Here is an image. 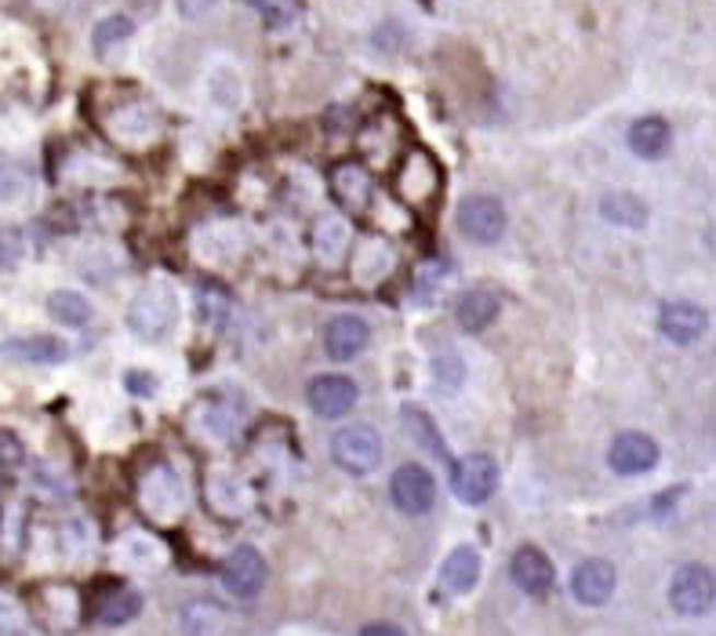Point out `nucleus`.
<instances>
[{
    "instance_id": "obj_1",
    "label": "nucleus",
    "mask_w": 716,
    "mask_h": 636,
    "mask_svg": "<svg viewBox=\"0 0 716 636\" xmlns=\"http://www.w3.org/2000/svg\"><path fill=\"white\" fill-rule=\"evenodd\" d=\"M178 316V299L164 284H153V288H142L128 305V324L131 332L146 338V343H161V338L172 332Z\"/></svg>"
},
{
    "instance_id": "obj_2",
    "label": "nucleus",
    "mask_w": 716,
    "mask_h": 636,
    "mask_svg": "<svg viewBox=\"0 0 716 636\" xmlns=\"http://www.w3.org/2000/svg\"><path fill=\"white\" fill-rule=\"evenodd\" d=\"M332 459L354 476H368L371 470H379V462H382L379 429L368 423H354V426L338 429L332 437Z\"/></svg>"
},
{
    "instance_id": "obj_3",
    "label": "nucleus",
    "mask_w": 716,
    "mask_h": 636,
    "mask_svg": "<svg viewBox=\"0 0 716 636\" xmlns=\"http://www.w3.org/2000/svg\"><path fill=\"white\" fill-rule=\"evenodd\" d=\"M390 498H393V506L401 509V513H407V517L429 513L434 502H437L434 473H429L426 465H415V462H407V465H401V470H393V476H390Z\"/></svg>"
},
{
    "instance_id": "obj_4",
    "label": "nucleus",
    "mask_w": 716,
    "mask_h": 636,
    "mask_svg": "<svg viewBox=\"0 0 716 636\" xmlns=\"http://www.w3.org/2000/svg\"><path fill=\"white\" fill-rule=\"evenodd\" d=\"M498 487V462L492 454L476 451V454H465V459L454 462L451 470V492L462 498L465 506H481L487 498L495 495Z\"/></svg>"
},
{
    "instance_id": "obj_5",
    "label": "nucleus",
    "mask_w": 716,
    "mask_h": 636,
    "mask_svg": "<svg viewBox=\"0 0 716 636\" xmlns=\"http://www.w3.org/2000/svg\"><path fill=\"white\" fill-rule=\"evenodd\" d=\"M269 578L266 556L255 550V545H236V550L226 556L222 564V586L226 593H233L236 600H255L263 593Z\"/></svg>"
},
{
    "instance_id": "obj_6",
    "label": "nucleus",
    "mask_w": 716,
    "mask_h": 636,
    "mask_svg": "<svg viewBox=\"0 0 716 636\" xmlns=\"http://www.w3.org/2000/svg\"><path fill=\"white\" fill-rule=\"evenodd\" d=\"M669 604H673L680 615L698 618L713 611V571L702 564H684L669 582Z\"/></svg>"
},
{
    "instance_id": "obj_7",
    "label": "nucleus",
    "mask_w": 716,
    "mask_h": 636,
    "mask_svg": "<svg viewBox=\"0 0 716 636\" xmlns=\"http://www.w3.org/2000/svg\"><path fill=\"white\" fill-rule=\"evenodd\" d=\"M454 222H459L462 236H470V241L495 244L506 233V208L495 197H465Z\"/></svg>"
},
{
    "instance_id": "obj_8",
    "label": "nucleus",
    "mask_w": 716,
    "mask_h": 636,
    "mask_svg": "<svg viewBox=\"0 0 716 636\" xmlns=\"http://www.w3.org/2000/svg\"><path fill=\"white\" fill-rule=\"evenodd\" d=\"M305 401L321 418H343L357 404V382L346 379V374H316L305 385Z\"/></svg>"
},
{
    "instance_id": "obj_9",
    "label": "nucleus",
    "mask_w": 716,
    "mask_h": 636,
    "mask_svg": "<svg viewBox=\"0 0 716 636\" xmlns=\"http://www.w3.org/2000/svg\"><path fill=\"white\" fill-rule=\"evenodd\" d=\"M440 189V167L426 150L407 153V161L396 172V193L407 204H426Z\"/></svg>"
},
{
    "instance_id": "obj_10",
    "label": "nucleus",
    "mask_w": 716,
    "mask_h": 636,
    "mask_svg": "<svg viewBox=\"0 0 716 636\" xmlns=\"http://www.w3.org/2000/svg\"><path fill=\"white\" fill-rule=\"evenodd\" d=\"M706 327H709V313L695 302H666L662 313H658V332L677 346L698 343L706 335Z\"/></svg>"
},
{
    "instance_id": "obj_11",
    "label": "nucleus",
    "mask_w": 716,
    "mask_h": 636,
    "mask_svg": "<svg viewBox=\"0 0 716 636\" xmlns=\"http://www.w3.org/2000/svg\"><path fill=\"white\" fill-rule=\"evenodd\" d=\"M509 575H513L517 589H524L528 597H545L556 582L553 560L545 556L539 545H520L509 560Z\"/></svg>"
},
{
    "instance_id": "obj_12",
    "label": "nucleus",
    "mask_w": 716,
    "mask_h": 636,
    "mask_svg": "<svg viewBox=\"0 0 716 636\" xmlns=\"http://www.w3.org/2000/svg\"><path fill=\"white\" fill-rule=\"evenodd\" d=\"M615 582H619V575H615V564L611 560H586V564L575 567L571 593H575L578 604L600 608V604H608L611 593H615Z\"/></svg>"
},
{
    "instance_id": "obj_13",
    "label": "nucleus",
    "mask_w": 716,
    "mask_h": 636,
    "mask_svg": "<svg viewBox=\"0 0 716 636\" xmlns=\"http://www.w3.org/2000/svg\"><path fill=\"white\" fill-rule=\"evenodd\" d=\"M658 444L647 433H619L615 444L608 451V462L611 470L622 473V476H636V473H647L658 465Z\"/></svg>"
},
{
    "instance_id": "obj_14",
    "label": "nucleus",
    "mask_w": 716,
    "mask_h": 636,
    "mask_svg": "<svg viewBox=\"0 0 716 636\" xmlns=\"http://www.w3.org/2000/svg\"><path fill=\"white\" fill-rule=\"evenodd\" d=\"M332 197L349 211H363L374 197V178L363 164L346 161L332 172Z\"/></svg>"
},
{
    "instance_id": "obj_15",
    "label": "nucleus",
    "mask_w": 716,
    "mask_h": 636,
    "mask_svg": "<svg viewBox=\"0 0 716 636\" xmlns=\"http://www.w3.org/2000/svg\"><path fill=\"white\" fill-rule=\"evenodd\" d=\"M368 343H371L368 324L354 313L335 316V321H327L324 327V349H327V357H335V360H354Z\"/></svg>"
},
{
    "instance_id": "obj_16",
    "label": "nucleus",
    "mask_w": 716,
    "mask_h": 636,
    "mask_svg": "<svg viewBox=\"0 0 716 636\" xmlns=\"http://www.w3.org/2000/svg\"><path fill=\"white\" fill-rule=\"evenodd\" d=\"M0 354L19 363H62L70 357V346L55 335H22V338H8L0 346Z\"/></svg>"
},
{
    "instance_id": "obj_17",
    "label": "nucleus",
    "mask_w": 716,
    "mask_h": 636,
    "mask_svg": "<svg viewBox=\"0 0 716 636\" xmlns=\"http://www.w3.org/2000/svg\"><path fill=\"white\" fill-rule=\"evenodd\" d=\"M476 582H481V553H476L473 545L451 550L444 567H440V586H444L448 593H470Z\"/></svg>"
},
{
    "instance_id": "obj_18",
    "label": "nucleus",
    "mask_w": 716,
    "mask_h": 636,
    "mask_svg": "<svg viewBox=\"0 0 716 636\" xmlns=\"http://www.w3.org/2000/svg\"><path fill=\"white\" fill-rule=\"evenodd\" d=\"M349 244H354V230H349V222L343 215H324V219H316L313 226V252L321 263H338Z\"/></svg>"
},
{
    "instance_id": "obj_19",
    "label": "nucleus",
    "mask_w": 716,
    "mask_h": 636,
    "mask_svg": "<svg viewBox=\"0 0 716 636\" xmlns=\"http://www.w3.org/2000/svg\"><path fill=\"white\" fill-rule=\"evenodd\" d=\"M630 150L640 157V161H658V157H666L669 142H673V131H669V124L662 117H640L630 128Z\"/></svg>"
},
{
    "instance_id": "obj_20",
    "label": "nucleus",
    "mask_w": 716,
    "mask_h": 636,
    "mask_svg": "<svg viewBox=\"0 0 716 636\" xmlns=\"http://www.w3.org/2000/svg\"><path fill=\"white\" fill-rule=\"evenodd\" d=\"M393 269V247L382 241V236H368V241L357 244L354 252V277L360 284H379L382 277H390Z\"/></svg>"
},
{
    "instance_id": "obj_21",
    "label": "nucleus",
    "mask_w": 716,
    "mask_h": 636,
    "mask_svg": "<svg viewBox=\"0 0 716 636\" xmlns=\"http://www.w3.org/2000/svg\"><path fill=\"white\" fill-rule=\"evenodd\" d=\"M498 310H503V302H498L495 291H470L454 305V316H459L465 332H484L487 324H495Z\"/></svg>"
},
{
    "instance_id": "obj_22",
    "label": "nucleus",
    "mask_w": 716,
    "mask_h": 636,
    "mask_svg": "<svg viewBox=\"0 0 716 636\" xmlns=\"http://www.w3.org/2000/svg\"><path fill=\"white\" fill-rule=\"evenodd\" d=\"M600 215L615 226L640 230V226L647 222V204L640 197H633V193H608V197L600 200Z\"/></svg>"
},
{
    "instance_id": "obj_23",
    "label": "nucleus",
    "mask_w": 716,
    "mask_h": 636,
    "mask_svg": "<svg viewBox=\"0 0 716 636\" xmlns=\"http://www.w3.org/2000/svg\"><path fill=\"white\" fill-rule=\"evenodd\" d=\"M139 611H142V597L135 589H113V593L99 600V622H106V626H124Z\"/></svg>"
},
{
    "instance_id": "obj_24",
    "label": "nucleus",
    "mask_w": 716,
    "mask_h": 636,
    "mask_svg": "<svg viewBox=\"0 0 716 636\" xmlns=\"http://www.w3.org/2000/svg\"><path fill=\"white\" fill-rule=\"evenodd\" d=\"M48 313H51L59 324L84 327V324L91 321V302L84 299L81 291H55L51 299H48Z\"/></svg>"
},
{
    "instance_id": "obj_25",
    "label": "nucleus",
    "mask_w": 716,
    "mask_h": 636,
    "mask_svg": "<svg viewBox=\"0 0 716 636\" xmlns=\"http://www.w3.org/2000/svg\"><path fill=\"white\" fill-rule=\"evenodd\" d=\"M222 626V611L215 604H189L182 611V633L186 636H211Z\"/></svg>"
},
{
    "instance_id": "obj_26",
    "label": "nucleus",
    "mask_w": 716,
    "mask_h": 636,
    "mask_svg": "<svg viewBox=\"0 0 716 636\" xmlns=\"http://www.w3.org/2000/svg\"><path fill=\"white\" fill-rule=\"evenodd\" d=\"M131 30H135V22L128 15H109L95 26V37H91V44H95L99 55H106L109 48H117V44L128 41Z\"/></svg>"
},
{
    "instance_id": "obj_27",
    "label": "nucleus",
    "mask_w": 716,
    "mask_h": 636,
    "mask_svg": "<svg viewBox=\"0 0 716 636\" xmlns=\"http://www.w3.org/2000/svg\"><path fill=\"white\" fill-rule=\"evenodd\" d=\"M269 30H284L291 26L295 15H299V0H247Z\"/></svg>"
},
{
    "instance_id": "obj_28",
    "label": "nucleus",
    "mask_w": 716,
    "mask_h": 636,
    "mask_svg": "<svg viewBox=\"0 0 716 636\" xmlns=\"http://www.w3.org/2000/svg\"><path fill=\"white\" fill-rule=\"evenodd\" d=\"M200 321L204 324H219L226 313H230V294L222 288H200Z\"/></svg>"
},
{
    "instance_id": "obj_29",
    "label": "nucleus",
    "mask_w": 716,
    "mask_h": 636,
    "mask_svg": "<svg viewBox=\"0 0 716 636\" xmlns=\"http://www.w3.org/2000/svg\"><path fill=\"white\" fill-rule=\"evenodd\" d=\"M22 193V172L11 164H0V200H11Z\"/></svg>"
},
{
    "instance_id": "obj_30",
    "label": "nucleus",
    "mask_w": 716,
    "mask_h": 636,
    "mask_svg": "<svg viewBox=\"0 0 716 636\" xmlns=\"http://www.w3.org/2000/svg\"><path fill=\"white\" fill-rule=\"evenodd\" d=\"M215 4H219V0H178V15L189 22H200L211 15Z\"/></svg>"
},
{
    "instance_id": "obj_31",
    "label": "nucleus",
    "mask_w": 716,
    "mask_h": 636,
    "mask_svg": "<svg viewBox=\"0 0 716 636\" xmlns=\"http://www.w3.org/2000/svg\"><path fill=\"white\" fill-rule=\"evenodd\" d=\"M124 379H128V390H131V393H142V396L157 393V379H153V374H146V371H128V374H124Z\"/></svg>"
},
{
    "instance_id": "obj_32",
    "label": "nucleus",
    "mask_w": 716,
    "mask_h": 636,
    "mask_svg": "<svg viewBox=\"0 0 716 636\" xmlns=\"http://www.w3.org/2000/svg\"><path fill=\"white\" fill-rule=\"evenodd\" d=\"M360 636H404L401 626H393V622H371V626H363Z\"/></svg>"
}]
</instances>
